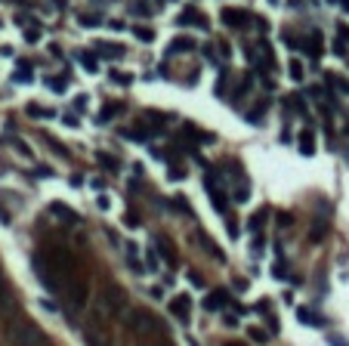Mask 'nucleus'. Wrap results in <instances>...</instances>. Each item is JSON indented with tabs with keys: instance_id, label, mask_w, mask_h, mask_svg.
Wrapping results in <instances>:
<instances>
[{
	"instance_id": "nucleus-20",
	"label": "nucleus",
	"mask_w": 349,
	"mask_h": 346,
	"mask_svg": "<svg viewBox=\"0 0 349 346\" xmlns=\"http://www.w3.org/2000/svg\"><path fill=\"white\" fill-rule=\"evenodd\" d=\"M25 111L31 114V118H50V121L56 118V111H53V108H44V105H34V102H31V105H28Z\"/></svg>"
},
{
	"instance_id": "nucleus-43",
	"label": "nucleus",
	"mask_w": 349,
	"mask_h": 346,
	"mask_svg": "<svg viewBox=\"0 0 349 346\" xmlns=\"http://www.w3.org/2000/svg\"><path fill=\"white\" fill-rule=\"evenodd\" d=\"M37 176H41V179H44V176H53V170H50V167H37Z\"/></svg>"
},
{
	"instance_id": "nucleus-42",
	"label": "nucleus",
	"mask_w": 349,
	"mask_h": 346,
	"mask_svg": "<svg viewBox=\"0 0 349 346\" xmlns=\"http://www.w3.org/2000/svg\"><path fill=\"white\" fill-rule=\"evenodd\" d=\"M278 226H291V213H278Z\"/></svg>"
},
{
	"instance_id": "nucleus-27",
	"label": "nucleus",
	"mask_w": 349,
	"mask_h": 346,
	"mask_svg": "<svg viewBox=\"0 0 349 346\" xmlns=\"http://www.w3.org/2000/svg\"><path fill=\"white\" fill-rule=\"evenodd\" d=\"M263 111H266V102L253 105V108L247 111V121H250V124H263V121H260V118H263Z\"/></svg>"
},
{
	"instance_id": "nucleus-15",
	"label": "nucleus",
	"mask_w": 349,
	"mask_h": 346,
	"mask_svg": "<svg viewBox=\"0 0 349 346\" xmlns=\"http://www.w3.org/2000/svg\"><path fill=\"white\" fill-rule=\"evenodd\" d=\"M198 44L195 41H192V37H173V41H170V47H167V53L173 56V53H188V50H195Z\"/></svg>"
},
{
	"instance_id": "nucleus-7",
	"label": "nucleus",
	"mask_w": 349,
	"mask_h": 346,
	"mask_svg": "<svg viewBox=\"0 0 349 346\" xmlns=\"http://www.w3.org/2000/svg\"><path fill=\"white\" fill-rule=\"evenodd\" d=\"M50 213L53 216H59L62 223H68V226H77V223H81V213H77V210H71L68 204H62V201H53L50 204Z\"/></svg>"
},
{
	"instance_id": "nucleus-46",
	"label": "nucleus",
	"mask_w": 349,
	"mask_h": 346,
	"mask_svg": "<svg viewBox=\"0 0 349 346\" xmlns=\"http://www.w3.org/2000/svg\"><path fill=\"white\" fill-rule=\"evenodd\" d=\"M331 346H349V343H343V340H337V337H331Z\"/></svg>"
},
{
	"instance_id": "nucleus-16",
	"label": "nucleus",
	"mask_w": 349,
	"mask_h": 346,
	"mask_svg": "<svg viewBox=\"0 0 349 346\" xmlns=\"http://www.w3.org/2000/svg\"><path fill=\"white\" fill-rule=\"evenodd\" d=\"M300 50H306L309 56H319V53H322V34H319V31H312V34H309L306 41H303V47H300Z\"/></svg>"
},
{
	"instance_id": "nucleus-1",
	"label": "nucleus",
	"mask_w": 349,
	"mask_h": 346,
	"mask_svg": "<svg viewBox=\"0 0 349 346\" xmlns=\"http://www.w3.org/2000/svg\"><path fill=\"white\" fill-rule=\"evenodd\" d=\"M34 275L41 278V285L50 294H62V297H65L71 281L81 278V272H77V260H74V254L65 244H50L47 250L34 254Z\"/></svg>"
},
{
	"instance_id": "nucleus-17",
	"label": "nucleus",
	"mask_w": 349,
	"mask_h": 346,
	"mask_svg": "<svg viewBox=\"0 0 349 346\" xmlns=\"http://www.w3.org/2000/svg\"><path fill=\"white\" fill-rule=\"evenodd\" d=\"M297 319H300L303 325H312V328H322V325H325L312 309H306V306H297Z\"/></svg>"
},
{
	"instance_id": "nucleus-23",
	"label": "nucleus",
	"mask_w": 349,
	"mask_h": 346,
	"mask_svg": "<svg viewBox=\"0 0 349 346\" xmlns=\"http://www.w3.org/2000/svg\"><path fill=\"white\" fill-rule=\"evenodd\" d=\"M232 198H235L238 204H241V201H247V198H250V185H247V182L241 179V182L235 185V192H232Z\"/></svg>"
},
{
	"instance_id": "nucleus-18",
	"label": "nucleus",
	"mask_w": 349,
	"mask_h": 346,
	"mask_svg": "<svg viewBox=\"0 0 349 346\" xmlns=\"http://www.w3.org/2000/svg\"><path fill=\"white\" fill-rule=\"evenodd\" d=\"M300 151H303V155H312V151H315V136H312V130H303V133H300Z\"/></svg>"
},
{
	"instance_id": "nucleus-36",
	"label": "nucleus",
	"mask_w": 349,
	"mask_h": 346,
	"mask_svg": "<svg viewBox=\"0 0 349 346\" xmlns=\"http://www.w3.org/2000/svg\"><path fill=\"white\" fill-rule=\"evenodd\" d=\"M340 37H337V41H343V44H349V25H340V31H337Z\"/></svg>"
},
{
	"instance_id": "nucleus-30",
	"label": "nucleus",
	"mask_w": 349,
	"mask_h": 346,
	"mask_svg": "<svg viewBox=\"0 0 349 346\" xmlns=\"http://www.w3.org/2000/svg\"><path fill=\"white\" fill-rule=\"evenodd\" d=\"M47 87H53L56 93H62L65 90V78H47Z\"/></svg>"
},
{
	"instance_id": "nucleus-40",
	"label": "nucleus",
	"mask_w": 349,
	"mask_h": 346,
	"mask_svg": "<svg viewBox=\"0 0 349 346\" xmlns=\"http://www.w3.org/2000/svg\"><path fill=\"white\" fill-rule=\"evenodd\" d=\"M96 204H99V210H108V207H111V204H108V198H105V195H99V198H96Z\"/></svg>"
},
{
	"instance_id": "nucleus-3",
	"label": "nucleus",
	"mask_w": 349,
	"mask_h": 346,
	"mask_svg": "<svg viewBox=\"0 0 349 346\" xmlns=\"http://www.w3.org/2000/svg\"><path fill=\"white\" fill-rule=\"evenodd\" d=\"M127 309V291L121 285H105L99 291V312L105 319H118Z\"/></svg>"
},
{
	"instance_id": "nucleus-19",
	"label": "nucleus",
	"mask_w": 349,
	"mask_h": 346,
	"mask_svg": "<svg viewBox=\"0 0 349 346\" xmlns=\"http://www.w3.org/2000/svg\"><path fill=\"white\" fill-rule=\"evenodd\" d=\"M96 161L102 167H108V170H121V161L114 158V155H108V151H96Z\"/></svg>"
},
{
	"instance_id": "nucleus-25",
	"label": "nucleus",
	"mask_w": 349,
	"mask_h": 346,
	"mask_svg": "<svg viewBox=\"0 0 349 346\" xmlns=\"http://www.w3.org/2000/svg\"><path fill=\"white\" fill-rule=\"evenodd\" d=\"M263 223H266V210H257V213L247 219V229H250V232H260V229H263Z\"/></svg>"
},
{
	"instance_id": "nucleus-31",
	"label": "nucleus",
	"mask_w": 349,
	"mask_h": 346,
	"mask_svg": "<svg viewBox=\"0 0 349 346\" xmlns=\"http://www.w3.org/2000/svg\"><path fill=\"white\" fill-rule=\"evenodd\" d=\"M291 78H294V81H300V78H303V62H297V59L291 62Z\"/></svg>"
},
{
	"instance_id": "nucleus-13",
	"label": "nucleus",
	"mask_w": 349,
	"mask_h": 346,
	"mask_svg": "<svg viewBox=\"0 0 349 346\" xmlns=\"http://www.w3.org/2000/svg\"><path fill=\"white\" fill-rule=\"evenodd\" d=\"M93 50H96V56H102V59H121V56H124V47L111 44V41H99Z\"/></svg>"
},
{
	"instance_id": "nucleus-24",
	"label": "nucleus",
	"mask_w": 349,
	"mask_h": 346,
	"mask_svg": "<svg viewBox=\"0 0 349 346\" xmlns=\"http://www.w3.org/2000/svg\"><path fill=\"white\" fill-rule=\"evenodd\" d=\"M247 337H250L257 346H266V343H269V334H266L263 328H247Z\"/></svg>"
},
{
	"instance_id": "nucleus-33",
	"label": "nucleus",
	"mask_w": 349,
	"mask_h": 346,
	"mask_svg": "<svg viewBox=\"0 0 349 346\" xmlns=\"http://www.w3.org/2000/svg\"><path fill=\"white\" fill-rule=\"evenodd\" d=\"M111 81H114V84H124V87H127V84H133V78H130V74H118V71L111 74Z\"/></svg>"
},
{
	"instance_id": "nucleus-26",
	"label": "nucleus",
	"mask_w": 349,
	"mask_h": 346,
	"mask_svg": "<svg viewBox=\"0 0 349 346\" xmlns=\"http://www.w3.org/2000/svg\"><path fill=\"white\" fill-rule=\"evenodd\" d=\"M325 232H328V223H325V219H315V226H312V232H309V241L315 244V241H319V238H322Z\"/></svg>"
},
{
	"instance_id": "nucleus-34",
	"label": "nucleus",
	"mask_w": 349,
	"mask_h": 346,
	"mask_svg": "<svg viewBox=\"0 0 349 346\" xmlns=\"http://www.w3.org/2000/svg\"><path fill=\"white\" fill-rule=\"evenodd\" d=\"M13 145H16V151H19V155H25V158H31V148H28V145H25L22 139H16Z\"/></svg>"
},
{
	"instance_id": "nucleus-41",
	"label": "nucleus",
	"mask_w": 349,
	"mask_h": 346,
	"mask_svg": "<svg viewBox=\"0 0 349 346\" xmlns=\"http://www.w3.org/2000/svg\"><path fill=\"white\" fill-rule=\"evenodd\" d=\"M65 124H68V127H77V118H74V111H68V114H65Z\"/></svg>"
},
{
	"instance_id": "nucleus-11",
	"label": "nucleus",
	"mask_w": 349,
	"mask_h": 346,
	"mask_svg": "<svg viewBox=\"0 0 349 346\" xmlns=\"http://www.w3.org/2000/svg\"><path fill=\"white\" fill-rule=\"evenodd\" d=\"M118 114H124V102H108V105H102V108H99L96 124H108V121L118 118Z\"/></svg>"
},
{
	"instance_id": "nucleus-45",
	"label": "nucleus",
	"mask_w": 349,
	"mask_h": 346,
	"mask_svg": "<svg viewBox=\"0 0 349 346\" xmlns=\"http://www.w3.org/2000/svg\"><path fill=\"white\" fill-rule=\"evenodd\" d=\"M154 346H173V343H170L167 337H158V343H154Z\"/></svg>"
},
{
	"instance_id": "nucleus-5",
	"label": "nucleus",
	"mask_w": 349,
	"mask_h": 346,
	"mask_svg": "<svg viewBox=\"0 0 349 346\" xmlns=\"http://www.w3.org/2000/svg\"><path fill=\"white\" fill-rule=\"evenodd\" d=\"M219 22H223V25H229V28H241V25H247V22H250V16H247V10L223 7V10H219Z\"/></svg>"
},
{
	"instance_id": "nucleus-37",
	"label": "nucleus",
	"mask_w": 349,
	"mask_h": 346,
	"mask_svg": "<svg viewBox=\"0 0 349 346\" xmlns=\"http://www.w3.org/2000/svg\"><path fill=\"white\" fill-rule=\"evenodd\" d=\"M124 223H127L130 229H136V226H139V216H136V213H127V216H124Z\"/></svg>"
},
{
	"instance_id": "nucleus-44",
	"label": "nucleus",
	"mask_w": 349,
	"mask_h": 346,
	"mask_svg": "<svg viewBox=\"0 0 349 346\" xmlns=\"http://www.w3.org/2000/svg\"><path fill=\"white\" fill-rule=\"evenodd\" d=\"M90 185H93V188H96V192H99V188H105V179H99V176H96V179H93V182H90Z\"/></svg>"
},
{
	"instance_id": "nucleus-2",
	"label": "nucleus",
	"mask_w": 349,
	"mask_h": 346,
	"mask_svg": "<svg viewBox=\"0 0 349 346\" xmlns=\"http://www.w3.org/2000/svg\"><path fill=\"white\" fill-rule=\"evenodd\" d=\"M7 340H10V346H50V340L41 328L31 319L16 316V312L7 319Z\"/></svg>"
},
{
	"instance_id": "nucleus-39",
	"label": "nucleus",
	"mask_w": 349,
	"mask_h": 346,
	"mask_svg": "<svg viewBox=\"0 0 349 346\" xmlns=\"http://www.w3.org/2000/svg\"><path fill=\"white\" fill-rule=\"evenodd\" d=\"M74 108L84 111V108H87V96H77V99H74Z\"/></svg>"
},
{
	"instance_id": "nucleus-21",
	"label": "nucleus",
	"mask_w": 349,
	"mask_h": 346,
	"mask_svg": "<svg viewBox=\"0 0 349 346\" xmlns=\"http://www.w3.org/2000/svg\"><path fill=\"white\" fill-rule=\"evenodd\" d=\"M158 266H161V257H158V250H154V247H148V250H145V269H148V272H158Z\"/></svg>"
},
{
	"instance_id": "nucleus-12",
	"label": "nucleus",
	"mask_w": 349,
	"mask_h": 346,
	"mask_svg": "<svg viewBox=\"0 0 349 346\" xmlns=\"http://www.w3.org/2000/svg\"><path fill=\"white\" fill-rule=\"evenodd\" d=\"M226 303H229V294H226V291H210V294L204 297V303H201V306H204L207 312H219Z\"/></svg>"
},
{
	"instance_id": "nucleus-29",
	"label": "nucleus",
	"mask_w": 349,
	"mask_h": 346,
	"mask_svg": "<svg viewBox=\"0 0 349 346\" xmlns=\"http://www.w3.org/2000/svg\"><path fill=\"white\" fill-rule=\"evenodd\" d=\"M133 34L139 37V41H145V44H151V41H154V31H151V28H142V25H139V28H133Z\"/></svg>"
},
{
	"instance_id": "nucleus-22",
	"label": "nucleus",
	"mask_w": 349,
	"mask_h": 346,
	"mask_svg": "<svg viewBox=\"0 0 349 346\" xmlns=\"http://www.w3.org/2000/svg\"><path fill=\"white\" fill-rule=\"evenodd\" d=\"M16 81H19V84H31V81H34V74H31V65H28V62H19Z\"/></svg>"
},
{
	"instance_id": "nucleus-14",
	"label": "nucleus",
	"mask_w": 349,
	"mask_h": 346,
	"mask_svg": "<svg viewBox=\"0 0 349 346\" xmlns=\"http://www.w3.org/2000/svg\"><path fill=\"white\" fill-rule=\"evenodd\" d=\"M154 250H158V257H161V260H167V263H176V250H173V244H170L164 235H158V238H154Z\"/></svg>"
},
{
	"instance_id": "nucleus-6",
	"label": "nucleus",
	"mask_w": 349,
	"mask_h": 346,
	"mask_svg": "<svg viewBox=\"0 0 349 346\" xmlns=\"http://www.w3.org/2000/svg\"><path fill=\"white\" fill-rule=\"evenodd\" d=\"M167 309H170V316H176V319L185 325V322H188V309H192V300H188V294H179V297H173Z\"/></svg>"
},
{
	"instance_id": "nucleus-35",
	"label": "nucleus",
	"mask_w": 349,
	"mask_h": 346,
	"mask_svg": "<svg viewBox=\"0 0 349 346\" xmlns=\"http://www.w3.org/2000/svg\"><path fill=\"white\" fill-rule=\"evenodd\" d=\"M25 41H31V44L41 41V28H28V31H25Z\"/></svg>"
},
{
	"instance_id": "nucleus-10",
	"label": "nucleus",
	"mask_w": 349,
	"mask_h": 346,
	"mask_svg": "<svg viewBox=\"0 0 349 346\" xmlns=\"http://www.w3.org/2000/svg\"><path fill=\"white\" fill-rule=\"evenodd\" d=\"M207 192H210V204H213V210H216V213H226V210H229V198H226V192H223V188L213 185L210 176H207Z\"/></svg>"
},
{
	"instance_id": "nucleus-28",
	"label": "nucleus",
	"mask_w": 349,
	"mask_h": 346,
	"mask_svg": "<svg viewBox=\"0 0 349 346\" xmlns=\"http://www.w3.org/2000/svg\"><path fill=\"white\" fill-rule=\"evenodd\" d=\"M77 59H81V65H84L87 71H99V65H96V59H93V53H77Z\"/></svg>"
},
{
	"instance_id": "nucleus-8",
	"label": "nucleus",
	"mask_w": 349,
	"mask_h": 346,
	"mask_svg": "<svg viewBox=\"0 0 349 346\" xmlns=\"http://www.w3.org/2000/svg\"><path fill=\"white\" fill-rule=\"evenodd\" d=\"M176 25H198V28H204V31L210 28V25H207V19H204V13H198L195 7H185V10L179 13Z\"/></svg>"
},
{
	"instance_id": "nucleus-38",
	"label": "nucleus",
	"mask_w": 349,
	"mask_h": 346,
	"mask_svg": "<svg viewBox=\"0 0 349 346\" xmlns=\"http://www.w3.org/2000/svg\"><path fill=\"white\" fill-rule=\"evenodd\" d=\"M188 281H192V285H195V288H201V285H204V278H201L198 272H188Z\"/></svg>"
},
{
	"instance_id": "nucleus-32",
	"label": "nucleus",
	"mask_w": 349,
	"mask_h": 346,
	"mask_svg": "<svg viewBox=\"0 0 349 346\" xmlns=\"http://www.w3.org/2000/svg\"><path fill=\"white\" fill-rule=\"evenodd\" d=\"M81 25L93 28V25H102V19H99V16H90V13H87V16H81Z\"/></svg>"
},
{
	"instance_id": "nucleus-9",
	"label": "nucleus",
	"mask_w": 349,
	"mask_h": 346,
	"mask_svg": "<svg viewBox=\"0 0 349 346\" xmlns=\"http://www.w3.org/2000/svg\"><path fill=\"white\" fill-rule=\"evenodd\" d=\"M84 343H87V346H114L111 337H108L102 328H96V325H90V328L84 331Z\"/></svg>"
},
{
	"instance_id": "nucleus-4",
	"label": "nucleus",
	"mask_w": 349,
	"mask_h": 346,
	"mask_svg": "<svg viewBox=\"0 0 349 346\" xmlns=\"http://www.w3.org/2000/svg\"><path fill=\"white\" fill-rule=\"evenodd\" d=\"M127 328L136 334V337H164V328H161V322L154 319L148 309H130V316H127Z\"/></svg>"
},
{
	"instance_id": "nucleus-47",
	"label": "nucleus",
	"mask_w": 349,
	"mask_h": 346,
	"mask_svg": "<svg viewBox=\"0 0 349 346\" xmlns=\"http://www.w3.org/2000/svg\"><path fill=\"white\" fill-rule=\"evenodd\" d=\"M340 7H343V10H346V13H349V0H340Z\"/></svg>"
}]
</instances>
